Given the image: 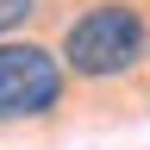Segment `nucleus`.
<instances>
[{
    "label": "nucleus",
    "mask_w": 150,
    "mask_h": 150,
    "mask_svg": "<svg viewBox=\"0 0 150 150\" xmlns=\"http://www.w3.org/2000/svg\"><path fill=\"white\" fill-rule=\"evenodd\" d=\"M144 50H150V25L131 0H100L63 31V69L81 81H119L144 63Z\"/></svg>",
    "instance_id": "1"
},
{
    "label": "nucleus",
    "mask_w": 150,
    "mask_h": 150,
    "mask_svg": "<svg viewBox=\"0 0 150 150\" xmlns=\"http://www.w3.org/2000/svg\"><path fill=\"white\" fill-rule=\"evenodd\" d=\"M63 50L44 44H6L0 38V125L19 119H44V112L63 100Z\"/></svg>",
    "instance_id": "2"
},
{
    "label": "nucleus",
    "mask_w": 150,
    "mask_h": 150,
    "mask_svg": "<svg viewBox=\"0 0 150 150\" xmlns=\"http://www.w3.org/2000/svg\"><path fill=\"white\" fill-rule=\"evenodd\" d=\"M31 13H38V0H0V38H13Z\"/></svg>",
    "instance_id": "3"
}]
</instances>
